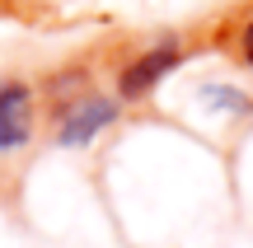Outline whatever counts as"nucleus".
Returning a JSON list of instances; mask_svg holds the SVG:
<instances>
[{
	"label": "nucleus",
	"mask_w": 253,
	"mask_h": 248,
	"mask_svg": "<svg viewBox=\"0 0 253 248\" xmlns=\"http://www.w3.org/2000/svg\"><path fill=\"white\" fill-rule=\"evenodd\" d=\"M122 108L126 103L118 99V94L99 89V84H89V89H80L75 99L56 103V108H47V136H52V145L61 150H84L94 145L99 136H108L113 127L122 122Z\"/></svg>",
	"instance_id": "obj_1"
},
{
	"label": "nucleus",
	"mask_w": 253,
	"mask_h": 248,
	"mask_svg": "<svg viewBox=\"0 0 253 248\" xmlns=\"http://www.w3.org/2000/svg\"><path fill=\"white\" fill-rule=\"evenodd\" d=\"M188 56H192V42L183 33L150 37L145 47H136V52L118 66V75H113V94H118L126 108H131V103H145L169 75H178L183 66H188Z\"/></svg>",
	"instance_id": "obj_2"
},
{
	"label": "nucleus",
	"mask_w": 253,
	"mask_h": 248,
	"mask_svg": "<svg viewBox=\"0 0 253 248\" xmlns=\"http://www.w3.org/2000/svg\"><path fill=\"white\" fill-rule=\"evenodd\" d=\"M42 131V94L24 75H0V159L33 145Z\"/></svg>",
	"instance_id": "obj_3"
},
{
	"label": "nucleus",
	"mask_w": 253,
	"mask_h": 248,
	"mask_svg": "<svg viewBox=\"0 0 253 248\" xmlns=\"http://www.w3.org/2000/svg\"><path fill=\"white\" fill-rule=\"evenodd\" d=\"M202 94H207L216 108H230V112H253V99H249L244 89H235V84H207Z\"/></svg>",
	"instance_id": "obj_4"
},
{
	"label": "nucleus",
	"mask_w": 253,
	"mask_h": 248,
	"mask_svg": "<svg viewBox=\"0 0 253 248\" xmlns=\"http://www.w3.org/2000/svg\"><path fill=\"white\" fill-rule=\"evenodd\" d=\"M235 61L253 75V9H249V14L235 24Z\"/></svg>",
	"instance_id": "obj_5"
}]
</instances>
